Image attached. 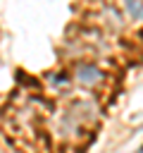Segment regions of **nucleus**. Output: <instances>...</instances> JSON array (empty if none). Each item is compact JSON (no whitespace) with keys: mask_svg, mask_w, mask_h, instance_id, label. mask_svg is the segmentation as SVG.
<instances>
[{"mask_svg":"<svg viewBox=\"0 0 143 153\" xmlns=\"http://www.w3.org/2000/svg\"><path fill=\"white\" fill-rule=\"evenodd\" d=\"M100 72L95 69V67H91V65H79L76 67V81L79 84H83V86H95L98 81H100Z\"/></svg>","mask_w":143,"mask_h":153,"instance_id":"1","label":"nucleus"},{"mask_svg":"<svg viewBox=\"0 0 143 153\" xmlns=\"http://www.w3.org/2000/svg\"><path fill=\"white\" fill-rule=\"evenodd\" d=\"M124 5H126V12H129V17L138 19V17L143 14V2H141V0H124Z\"/></svg>","mask_w":143,"mask_h":153,"instance_id":"2","label":"nucleus"}]
</instances>
